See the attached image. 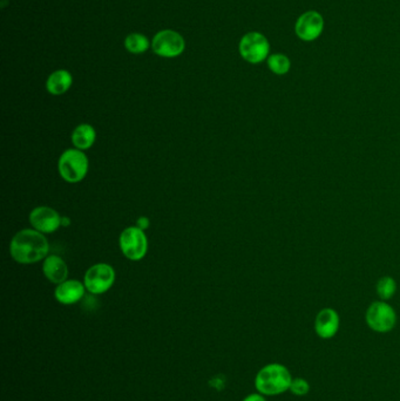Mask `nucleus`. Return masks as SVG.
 Here are the masks:
<instances>
[{
	"mask_svg": "<svg viewBox=\"0 0 400 401\" xmlns=\"http://www.w3.org/2000/svg\"><path fill=\"white\" fill-rule=\"evenodd\" d=\"M70 224V218L63 217V227H65V225H66V227H68V225Z\"/></svg>",
	"mask_w": 400,
	"mask_h": 401,
	"instance_id": "obj_22",
	"label": "nucleus"
},
{
	"mask_svg": "<svg viewBox=\"0 0 400 401\" xmlns=\"http://www.w3.org/2000/svg\"><path fill=\"white\" fill-rule=\"evenodd\" d=\"M42 274L53 284H60L68 277V267L61 257L49 255L42 263Z\"/></svg>",
	"mask_w": 400,
	"mask_h": 401,
	"instance_id": "obj_13",
	"label": "nucleus"
},
{
	"mask_svg": "<svg viewBox=\"0 0 400 401\" xmlns=\"http://www.w3.org/2000/svg\"><path fill=\"white\" fill-rule=\"evenodd\" d=\"M268 67L276 75H285L292 68V61L282 53L271 54L267 59Z\"/></svg>",
	"mask_w": 400,
	"mask_h": 401,
	"instance_id": "obj_17",
	"label": "nucleus"
},
{
	"mask_svg": "<svg viewBox=\"0 0 400 401\" xmlns=\"http://www.w3.org/2000/svg\"><path fill=\"white\" fill-rule=\"evenodd\" d=\"M86 286L84 281L77 279H66V281L56 285L54 290V298L63 305H73L80 302L85 297Z\"/></svg>",
	"mask_w": 400,
	"mask_h": 401,
	"instance_id": "obj_12",
	"label": "nucleus"
},
{
	"mask_svg": "<svg viewBox=\"0 0 400 401\" xmlns=\"http://www.w3.org/2000/svg\"><path fill=\"white\" fill-rule=\"evenodd\" d=\"M89 161L87 155L77 148H70L60 155L58 170L67 183H79L87 176Z\"/></svg>",
	"mask_w": 400,
	"mask_h": 401,
	"instance_id": "obj_3",
	"label": "nucleus"
},
{
	"mask_svg": "<svg viewBox=\"0 0 400 401\" xmlns=\"http://www.w3.org/2000/svg\"><path fill=\"white\" fill-rule=\"evenodd\" d=\"M242 401H267V397H264L262 394L258 393H251L249 395H246Z\"/></svg>",
	"mask_w": 400,
	"mask_h": 401,
	"instance_id": "obj_21",
	"label": "nucleus"
},
{
	"mask_svg": "<svg viewBox=\"0 0 400 401\" xmlns=\"http://www.w3.org/2000/svg\"><path fill=\"white\" fill-rule=\"evenodd\" d=\"M70 140L74 148H77L79 151H87L95 144L96 130L89 123H81L74 128L70 135Z\"/></svg>",
	"mask_w": 400,
	"mask_h": 401,
	"instance_id": "obj_15",
	"label": "nucleus"
},
{
	"mask_svg": "<svg viewBox=\"0 0 400 401\" xmlns=\"http://www.w3.org/2000/svg\"><path fill=\"white\" fill-rule=\"evenodd\" d=\"M310 390H311V386H310L309 381L299 376V378L292 379L289 392H292V394L296 397H306L310 393Z\"/></svg>",
	"mask_w": 400,
	"mask_h": 401,
	"instance_id": "obj_19",
	"label": "nucleus"
},
{
	"mask_svg": "<svg viewBox=\"0 0 400 401\" xmlns=\"http://www.w3.org/2000/svg\"><path fill=\"white\" fill-rule=\"evenodd\" d=\"M239 52L246 63L257 65L269 58L270 44L267 37L260 32H249L239 40Z\"/></svg>",
	"mask_w": 400,
	"mask_h": 401,
	"instance_id": "obj_6",
	"label": "nucleus"
},
{
	"mask_svg": "<svg viewBox=\"0 0 400 401\" xmlns=\"http://www.w3.org/2000/svg\"><path fill=\"white\" fill-rule=\"evenodd\" d=\"M49 251V241L35 229H23L10 243L11 257L19 264L38 263L45 260Z\"/></svg>",
	"mask_w": 400,
	"mask_h": 401,
	"instance_id": "obj_1",
	"label": "nucleus"
},
{
	"mask_svg": "<svg viewBox=\"0 0 400 401\" xmlns=\"http://www.w3.org/2000/svg\"><path fill=\"white\" fill-rule=\"evenodd\" d=\"M151 49L156 56L165 59H173L185 52L186 42L179 32L162 30L153 37Z\"/></svg>",
	"mask_w": 400,
	"mask_h": 401,
	"instance_id": "obj_8",
	"label": "nucleus"
},
{
	"mask_svg": "<svg viewBox=\"0 0 400 401\" xmlns=\"http://www.w3.org/2000/svg\"><path fill=\"white\" fill-rule=\"evenodd\" d=\"M73 84V75L70 70H56L49 74L46 81V89L49 94L63 95L70 91V88Z\"/></svg>",
	"mask_w": 400,
	"mask_h": 401,
	"instance_id": "obj_14",
	"label": "nucleus"
},
{
	"mask_svg": "<svg viewBox=\"0 0 400 401\" xmlns=\"http://www.w3.org/2000/svg\"><path fill=\"white\" fill-rule=\"evenodd\" d=\"M115 278V270L111 264L96 263L88 267L85 274L84 284L92 295H102L112 288Z\"/></svg>",
	"mask_w": 400,
	"mask_h": 401,
	"instance_id": "obj_7",
	"label": "nucleus"
},
{
	"mask_svg": "<svg viewBox=\"0 0 400 401\" xmlns=\"http://www.w3.org/2000/svg\"><path fill=\"white\" fill-rule=\"evenodd\" d=\"M28 218H30L32 228L35 229L37 231L42 232L44 235L53 234L56 230H59L60 227H63V217L60 216L59 212L47 205L35 207L30 212Z\"/></svg>",
	"mask_w": 400,
	"mask_h": 401,
	"instance_id": "obj_9",
	"label": "nucleus"
},
{
	"mask_svg": "<svg viewBox=\"0 0 400 401\" xmlns=\"http://www.w3.org/2000/svg\"><path fill=\"white\" fill-rule=\"evenodd\" d=\"M290 369L281 362H270L257 372L254 380L255 390L264 397H277L288 392L292 385Z\"/></svg>",
	"mask_w": 400,
	"mask_h": 401,
	"instance_id": "obj_2",
	"label": "nucleus"
},
{
	"mask_svg": "<svg viewBox=\"0 0 400 401\" xmlns=\"http://www.w3.org/2000/svg\"><path fill=\"white\" fill-rule=\"evenodd\" d=\"M149 225H151V222H149V219H148V217H146V216H141V217L137 218V228L142 229V230L146 231V230L149 228Z\"/></svg>",
	"mask_w": 400,
	"mask_h": 401,
	"instance_id": "obj_20",
	"label": "nucleus"
},
{
	"mask_svg": "<svg viewBox=\"0 0 400 401\" xmlns=\"http://www.w3.org/2000/svg\"><path fill=\"white\" fill-rule=\"evenodd\" d=\"M119 246L127 260L137 262L144 258L148 253V238L146 232L137 225L123 229L120 234Z\"/></svg>",
	"mask_w": 400,
	"mask_h": 401,
	"instance_id": "obj_5",
	"label": "nucleus"
},
{
	"mask_svg": "<svg viewBox=\"0 0 400 401\" xmlns=\"http://www.w3.org/2000/svg\"><path fill=\"white\" fill-rule=\"evenodd\" d=\"M324 30V18L317 11H308L296 20V35L303 42L316 40Z\"/></svg>",
	"mask_w": 400,
	"mask_h": 401,
	"instance_id": "obj_10",
	"label": "nucleus"
},
{
	"mask_svg": "<svg viewBox=\"0 0 400 401\" xmlns=\"http://www.w3.org/2000/svg\"><path fill=\"white\" fill-rule=\"evenodd\" d=\"M365 322L377 333H389L397 325V312L385 300H377L366 310Z\"/></svg>",
	"mask_w": 400,
	"mask_h": 401,
	"instance_id": "obj_4",
	"label": "nucleus"
},
{
	"mask_svg": "<svg viewBox=\"0 0 400 401\" xmlns=\"http://www.w3.org/2000/svg\"><path fill=\"white\" fill-rule=\"evenodd\" d=\"M377 295H380L382 300H389L392 298L397 292V283L390 276L380 278L376 285Z\"/></svg>",
	"mask_w": 400,
	"mask_h": 401,
	"instance_id": "obj_18",
	"label": "nucleus"
},
{
	"mask_svg": "<svg viewBox=\"0 0 400 401\" xmlns=\"http://www.w3.org/2000/svg\"><path fill=\"white\" fill-rule=\"evenodd\" d=\"M341 327V318L337 311L325 307L317 313L315 318V332L320 339L329 340L338 333Z\"/></svg>",
	"mask_w": 400,
	"mask_h": 401,
	"instance_id": "obj_11",
	"label": "nucleus"
},
{
	"mask_svg": "<svg viewBox=\"0 0 400 401\" xmlns=\"http://www.w3.org/2000/svg\"><path fill=\"white\" fill-rule=\"evenodd\" d=\"M125 47L132 54H142L151 47L149 39L142 33H130L125 39Z\"/></svg>",
	"mask_w": 400,
	"mask_h": 401,
	"instance_id": "obj_16",
	"label": "nucleus"
}]
</instances>
